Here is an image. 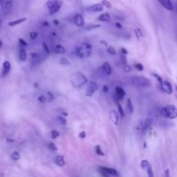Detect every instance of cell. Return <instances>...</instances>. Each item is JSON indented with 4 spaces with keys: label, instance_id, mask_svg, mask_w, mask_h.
<instances>
[{
    "label": "cell",
    "instance_id": "cell-34",
    "mask_svg": "<svg viewBox=\"0 0 177 177\" xmlns=\"http://www.w3.org/2000/svg\"><path fill=\"white\" fill-rule=\"evenodd\" d=\"M134 67L136 69H137V70L140 71H143V70H144V66H143V64H140V63H136V64H135Z\"/></svg>",
    "mask_w": 177,
    "mask_h": 177
},
{
    "label": "cell",
    "instance_id": "cell-52",
    "mask_svg": "<svg viewBox=\"0 0 177 177\" xmlns=\"http://www.w3.org/2000/svg\"><path fill=\"white\" fill-rule=\"evenodd\" d=\"M43 24H44V26H49V23L47 22V21H44V23H43Z\"/></svg>",
    "mask_w": 177,
    "mask_h": 177
},
{
    "label": "cell",
    "instance_id": "cell-36",
    "mask_svg": "<svg viewBox=\"0 0 177 177\" xmlns=\"http://www.w3.org/2000/svg\"><path fill=\"white\" fill-rule=\"evenodd\" d=\"M57 120L59 121L60 123L61 124H63V125H66V123H67V121H66V119L64 118V117H63V116L57 117Z\"/></svg>",
    "mask_w": 177,
    "mask_h": 177
},
{
    "label": "cell",
    "instance_id": "cell-46",
    "mask_svg": "<svg viewBox=\"0 0 177 177\" xmlns=\"http://www.w3.org/2000/svg\"><path fill=\"white\" fill-rule=\"evenodd\" d=\"M102 91H103L104 93H107L109 91V87L107 85H104L103 87H102Z\"/></svg>",
    "mask_w": 177,
    "mask_h": 177
},
{
    "label": "cell",
    "instance_id": "cell-10",
    "mask_svg": "<svg viewBox=\"0 0 177 177\" xmlns=\"http://www.w3.org/2000/svg\"><path fill=\"white\" fill-rule=\"evenodd\" d=\"M103 10L104 6L101 3L94 4V5L87 7L86 9V11L88 13H100V12L103 11Z\"/></svg>",
    "mask_w": 177,
    "mask_h": 177
},
{
    "label": "cell",
    "instance_id": "cell-43",
    "mask_svg": "<svg viewBox=\"0 0 177 177\" xmlns=\"http://www.w3.org/2000/svg\"><path fill=\"white\" fill-rule=\"evenodd\" d=\"M19 42H20V44H21V46L24 47L28 46V43L26 42L24 40L22 39V38H20V39H19Z\"/></svg>",
    "mask_w": 177,
    "mask_h": 177
},
{
    "label": "cell",
    "instance_id": "cell-25",
    "mask_svg": "<svg viewBox=\"0 0 177 177\" xmlns=\"http://www.w3.org/2000/svg\"><path fill=\"white\" fill-rule=\"evenodd\" d=\"M127 107L129 113H130V114H133V112H134V105H133L132 102H131V100L130 98L127 99Z\"/></svg>",
    "mask_w": 177,
    "mask_h": 177
},
{
    "label": "cell",
    "instance_id": "cell-23",
    "mask_svg": "<svg viewBox=\"0 0 177 177\" xmlns=\"http://www.w3.org/2000/svg\"><path fill=\"white\" fill-rule=\"evenodd\" d=\"M56 163L60 167H63L65 165V161H64V159L63 156H57L56 158Z\"/></svg>",
    "mask_w": 177,
    "mask_h": 177
},
{
    "label": "cell",
    "instance_id": "cell-26",
    "mask_svg": "<svg viewBox=\"0 0 177 177\" xmlns=\"http://www.w3.org/2000/svg\"><path fill=\"white\" fill-rule=\"evenodd\" d=\"M101 27V26L100 24H89L87 26L85 27V30L87 31H90L96 29V28H98Z\"/></svg>",
    "mask_w": 177,
    "mask_h": 177
},
{
    "label": "cell",
    "instance_id": "cell-38",
    "mask_svg": "<svg viewBox=\"0 0 177 177\" xmlns=\"http://www.w3.org/2000/svg\"><path fill=\"white\" fill-rule=\"evenodd\" d=\"M121 57L122 63H123L124 65H126V64H127V57H126L125 55L121 53Z\"/></svg>",
    "mask_w": 177,
    "mask_h": 177
},
{
    "label": "cell",
    "instance_id": "cell-14",
    "mask_svg": "<svg viewBox=\"0 0 177 177\" xmlns=\"http://www.w3.org/2000/svg\"><path fill=\"white\" fill-rule=\"evenodd\" d=\"M11 69V65L10 62L8 60H4L3 64H2V76L5 77L6 76L8 75L10 72Z\"/></svg>",
    "mask_w": 177,
    "mask_h": 177
},
{
    "label": "cell",
    "instance_id": "cell-28",
    "mask_svg": "<svg viewBox=\"0 0 177 177\" xmlns=\"http://www.w3.org/2000/svg\"><path fill=\"white\" fill-rule=\"evenodd\" d=\"M60 63L62 65H64V66L71 65L70 61H69L67 58H65V57H63V58H61L60 60Z\"/></svg>",
    "mask_w": 177,
    "mask_h": 177
},
{
    "label": "cell",
    "instance_id": "cell-35",
    "mask_svg": "<svg viewBox=\"0 0 177 177\" xmlns=\"http://www.w3.org/2000/svg\"><path fill=\"white\" fill-rule=\"evenodd\" d=\"M38 37V33L36 31H33L30 33V38L31 40H35Z\"/></svg>",
    "mask_w": 177,
    "mask_h": 177
},
{
    "label": "cell",
    "instance_id": "cell-31",
    "mask_svg": "<svg viewBox=\"0 0 177 177\" xmlns=\"http://www.w3.org/2000/svg\"><path fill=\"white\" fill-rule=\"evenodd\" d=\"M95 152H96V154L98 155H100V156H104L105 155V153L102 151L101 150V147H100V145H97L96 147L95 148Z\"/></svg>",
    "mask_w": 177,
    "mask_h": 177
},
{
    "label": "cell",
    "instance_id": "cell-49",
    "mask_svg": "<svg viewBox=\"0 0 177 177\" xmlns=\"http://www.w3.org/2000/svg\"><path fill=\"white\" fill-rule=\"evenodd\" d=\"M115 25H116V27L118 28V29H121L122 27H123V26H122V25H121V24L119 23V22H116Z\"/></svg>",
    "mask_w": 177,
    "mask_h": 177
},
{
    "label": "cell",
    "instance_id": "cell-20",
    "mask_svg": "<svg viewBox=\"0 0 177 177\" xmlns=\"http://www.w3.org/2000/svg\"><path fill=\"white\" fill-rule=\"evenodd\" d=\"M97 20L100 21H103V22H107V21H109L111 20V17L108 13H104L100 15L97 18Z\"/></svg>",
    "mask_w": 177,
    "mask_h": 177
},
{
    "label": "cell",
    "instance_id": "cell-29",
    "mask_svg": "<svg viewBox=\"0 0 177 177\" xmlns=\"http://www.w3.org/2000/svg\"><path fill=\"white\" fill-rule=\"evenodd\" d=\"M38 101L40 102H49V98H48L47 95H41L37 98Z\"/></svg>",
    "mask_w": 177,
    "mask_h": 177
},
{
    "label": "cell",
    "instance_id": "cell-27",
    "mask_svg": "<svg viewBox=\"0 0 177 177\" xmlns=\"http://www.w3.org/2000/svg\"><path fill=\"white\" fill-rule=\"evenodd\" d=\"M11 159L13 160V161H18V160H20V153H19L18 152H14L13 154H11Z\"/></svg>",
    "mask_w": 177,
    "mask_h": 177
},
{
    "label": "cell",
    "instance_id": "cell-48",
    "mask_svg": "<svg viewBox=\"0 0 177 177\" xmlns=\"http://www.w3.org/2000/svg\"><path fill=\"white\" fill-rule=\"evenodd\" d=\"M164 177H169V169H166L164 173Z\"/></svg>",
    "mask_w": 177,
    "mask_h": 177
},
{
    "label": "cell",
    "instance_id": "cell-30",
    "mask_svg": "<svg viewBox=\"0 0 177 177\" xmlns=\"http://www.w3.org/2000/svg\"><path fill=\"white\" fill-rule=\"evenodd\" d=\"M117 106H118V110L119 114H120L122 118H123V117L125 116V112H124L123 107H122L121 105L119 103V102H117Z\"/></svg>",
    "mask_w": 177,
    "mask_h": 177
},
{
    "label": "cell",
    "instance_id": "cell-8",
    "mask_svg": "<svg viewBox=\"0 0 177 177\" xmlns=\"http://www.w3.org/2000/svg\"><path fill=\"white\" fill-rule=\"evenodd\" d=\"M140 166L142 167L143 169H144V170H145L146 172H147L148 177H154L152 167L150 163L148 162L147 160H143L140 163Z\"/></svg>",
    "mask_w": 177,
    "mask_h": 177
},
{
    "label": "cell",
    "instance_id": "cell-22",
    "mask_svg": "<svg viewBox=\"0 0 177 177\" xmlns=\"http://www.w3.org/2000/svg\"><path fill=\"white\" fill-rule=\"evenodd\" d=\"M54 53L56 54H64L65 53V49L61 44H57L54 49Z\"/></svg>",
    "mask_w": 177,
    "mask_h": 177
},
{
    "label": "cell",
    "instance_id": "cell-5",
    "mask_svg": "<svg viewBox=\"0 0 177 177\" xmlns=\"http://www.w3.org/2000/svg\"><path fill=\"white\" fill-rule=\"evenodd\" d=\"M63 0H48L46 2L49 13L51 15H53L60 10L63 6Z\"/></svg>",
    "mask_w": 177,
    "mask_h": 177
},
{
    "label": "cell",
    "instance_id": "cell-45",
    "mask_svg": "<svg viewBox=\"0 0 177 177\" xmlns=\"http://www.w3.org/2000/svg\"><path fill=\"white\" fill-rule=\"evenodd\" d=\"M121 53L127 56V55L128 54V51L127 49H125V48H122V49H121Z\"/></svg>",
    "mask_w": 177,
    "mask_h": 177
},
{
    "label": "cell",
    "instance_id": "cell-13",
    "mask_svg": "<svg viewBox=\"0 0 177 177\" xmlns=\"http://www.w3.org/2000/svg\"><path fill=\"white\" fill-rule=\"evenodd\" d=\"M73 22L78 27H82L85 26V19L82 15L80 13L76 14L73 17Z\"/></svg>",
    "mask_w": 177,
    "mask_h": 177
},
{
    "label": "cell",
    "instance_id": "cell-51",
    "mask_svg": "<svg viewBox=\"0 0 177 177\" xmlns=\"http://www.w3.org/2000/svg\"><path fill=\"white\" fill-rule=\"evenodd\" d=\"M53 23H54L56 25H58V24H59V21H57V20H56L53 21Z\"/></svg>",
    "mask_w": 177,
    "mask_h": 177
},
{
    "label": "cell",
    "instance_id": "cell-47",
    "mask_svg": "<svg viewBox=\"0 0 177 177\" xmlns=\"http://www.w3.org/2000/svg\"><path fill=\"white\" fill-rule=\"evenodd\" d=\"M79 137H80V138H85L86 137L85 131H82V132H80V134H79Z\"/></svg>",
    "mask_w": 177,
    "mask_h": 177
},
{
    "label": "cell",
    "instance_id": "cell-40",
    "mask_svg": "<svg viewBox=\"0 0 177 177\" xmlns=\"http://www.w3.org/2000/svg\"><path fill=\"white\" fill-rule=\"evenodd\" d=\"M123 71H124V72L126 73H130V71H131V66L127 65V64H126V65H124V66H123Z\"/></svg>",
    "mask_w": 177,
    "mask_h": 177
},
{
    "label": "cell",
    "instance_id": "cell-11",
    "mask_svg": "<svg viewBox=\"0 0 177 177\" xmlns=\"http://www.w3.org/2000/svg\"><path fill=\"white\" fill-rule=\"evenodd\" d=\"M160 87H161L162 92L166 93L167 94H171L172 93V91H173L171 83L168 82V81H163V82L160 84Z\"/></svg>",
    "mask_w": 177,
    "mask_h": 177
},
{
    "label": "cell",
    "instance_id": "cell-3",
    "mask_svg": "<svg viewBox=\"0 0 177 177\" xmlns=\"http://www.w3.org/2000/svg\"><path fill=\"white\" fill-rule=\"evenodd\" d=\"M131 82L134 87L142 88H149L152 85L151 80L150 79L140 76H134L131 77Z\"/></svg>",
    "mask_w": 177,
    "mask_h": 177
},
{
    "label": "cell",
    "instance_id": "cell-2",
    "mask_svg": "<svg viewBox=\"0 0 177 177\" xmlns=\"http://www.w3.org/2000/svg\"><path fill=\"white\" fill-rule=\"evenodd\" d=\"M70 81L74 88H79L87 82V78L80 71H76L70 76Z\"/></svg>",
    "mask_w": 177,
    "mask_h": 177
},
{
    "label": "cell",
    "instance_id": "cell-7",
    "mask_svg": "<svg viewBox=\"0 0 177 177\" xmlns=\"http://www.w3.org/2000/svg\"><path fill=\"white\" fill-rule=\"evenodd\" d=\"M13 6V0H1V8L4 13L8 14L11 11Z\"/></svg>",
    "mask_w": 177,
    "mask_h": 177
},
{
    "label": "cell",
    "instance_id": "cell-15",
    "mask_svg": "<svg viewBox=\"0 0 177 177\" xmlns=\"http://www.w3.org/2000/svg\"><path fill=\"white\" fill-rule=\"evenodd\" d=\"M161 5L164 7L167 11H173V5H172L171 0H157Z\"/></svg>",
    "mask_w": 177,
    "mask_h": 177
},
{
    "label": "cell",
    "instance_id": "cell-50",
    "mask_svg": "<svg viewBox=\"0 0 177 177\" xmlns=\"http://www.w3.org/2000/svg\"><path fill=\"white\" fill-rule=\"evenodd\" d=\"M100 44H103L104 46L106 47H108V44H107V43L106 42H105V41H103V40H101V41H100Z\"/></svg>",
    "mask_w": 177,
    "mask_h": 177
},
{
    "label": "cell",
    "instance_id": "cell-16",
    "mask_svg": "<svg viewBox=\"0 0 177 177\" xmlns=\"http://www.w3.org/2000/svg\"><path fill=\"white\" fill-rule=\"evenodd\" d=\"M19 58L21 61H26V58H27V53H26V51L24 47L21 46L20 48H19Z\"/></svg>",
    "mask_w": 177,
    "mask_h": 177
},
{
    "label": "cell",
    "instance_id": "cell-9",
    "mask_svg": "<svg viewBox=\"0 0 177 177\" xmlns=\"http://www.w3.org/2000/svg\"><path fill=\"white\" fill-rule=\"evenodd\" d=\"M99 71L100 73L102 74V75L106 76H109L111 75L112 73V69L110 66V64L107 62H105L103 64H102L101 66L99 68Z\"/></svg>",
    "mask_w": 177,
    "mask_h": 177
},
{
    "label": "cell",
    "instance_id": "cell-41",
    "mask_svg": "<svg viewBox=\"0 0 177 177\" xmlns=\"http://www.w3.org/2000/svg\"><path fill=\"white\" fill-rule=\"evenodd\" d=\"M59 136H60V134L58 131H57L56 130H53L51 131V137L53 138V139H56V138L58 137Z\"/></svg>",
    "mask_w": 177,
    "mask_h": 177
},
{
    "label": "cell",
    "instance_id": "cell-19",
    "mask_svg": "<svg viewBox=\"0 0 177 177\" xmlns=\"http://www.w3.org/2000/svg\"><path fill=\"white\" fill-rule=\"evenodd\" d=\"M100 168H102V169H103V170L107 172V173L109 174V175H111V176H119L118 172H117L116 169H114L113 168H109V167H105V166H101L100 167Z\"/></svg>",
    "mask_w": 177,
    "mask_h": 177
},
{
    "label": "cell",
    "instance_id": "cell-39",
    "mask_svg": "<svg viewBox=\"0 0 177 177\" xmlns=\"http://www.w3.org/2000/svg\"><path fill=\"white\" fill-rule=\"evenodd\" d=\"M99 172L100 173V174H101V176L102 177H109V174L107 173V172L103 170V169H102V168H100V167H99Z\"/></svg>",
    "mask_w": 177,
    "mask_h": 177
},
{
    "label": "cell",
    "instance_id": "cell-37",
    "mask_svg": "<svg viewBox=\"0 0 177 177\" xmlns=\"http://www.w3.org/2000/svg\"><path fill=\"white\" fill-rule=\"evenodd\" d=\"M48 147H49L50 150H53V151H57V146L56 145H55L54 143H49V144L48 145Z\"/></svg>",
    "mask_w": 177,
    "mask_h": 177
},
{
    "label": "cell",
    "instance_id": "cell-12",
    "mask_svg": "<svg viewBox=\"0 0 177 177\" xmlns=\"http://www.w3.org/2000/svg\"><path fill=\"white\" fill-rule=\"evenodd\" d=\"M126 93L125 91L123 89V88L121 87H116V88H115V94H114V97L116 100H122L124 97L125 96Z\"/></svg>",
    "mask_w": 177,
    "mask_h": 177
},
{
    "label": "cell",
    "instance_id": "cell-17",
    "mask_svg": "<svg viewBox=\"0 0 177 177\" xmlns=\"http://www.w3.org/2000/svg\"><path fill=\"white\" fill-rule=\"evenodd\" d=\"M153 121L151 118H147L146 120L143 122V124L142 125V127H141V131L142 132L145 133L146 131H147L148 129H149L151 125H152Z\"/></svg>",
    "mask_w": 177,
    "mask_h": 177
},
{
    "label": "cell",
    "instance_id": "cell-1",
    "mask_svg": "<svg viewBox=\"0 0 177 177\" xmlns=\"http://www.w3.org/2000/svg\"><path fill=\"white\" fill-rule=\"evenodd\" d=\"M92 53V46L88 42L81 43L74 49V54L79 58H88Z\"/></svg>",
    "mask_w": 177,
    "mask_h": 177
},
{
    "label": "cell",
    "instance_id": "cell-24",
    "mask_svg": "<svg viewBox=\"0 0 177 177\" xmlns=\"http://www.w3.org/2000/svg\"><path fill=\"white\" fill-rule=\"evenodd\" d=\"M42 49H43V53H44V57H48L50 55V51L49 49V47L47 44L46 42H43L42 43Z\"/></svg>",
    "mask_w": 177,
    "mask_h": 177
},
{
    "label": "cell",
    "instance_id": "cell-44",
    "mask_svg": "<svg viewBox=\"0 0 177 177\" xmlns=\"http://www.w3.org/2000/svg\"><path fill=\"white\" fill-rule=\"evenodd\" d=\"M135 33H136V37H137L138 39H139L140 37H142V33H141L140 30V29H136L135 31Z\"/></svg>",
    "mask_w": 177,
    "mask_h": 177
},
{
    "label": "cell",
    "instance_id": "cell-18",
    "mask_svg": "<svg viewBox=\"0 0 177 177\" xmlns=\"http://www.w3.org/2000/svg\"><path fill=\"white\" fill-rule=\"evenodd\" d=\"M27 20V18H21L20 19H18V20H15L14 21H9L8 23V25L11 27H14V26H16L18 25H20L21 24H22Z\"/></svg>",
    "mask_w": 177,
    "mask_h": 177
},
{
    "label": "cell",
    "instance_id": "cell-33",
    "mask_svg": "<svg viewBox=\"0 0 177 177\" xmlns=\"http://www.w3.org/2000/svg\"><path fill=\"white\" fill-rule=\"evenodd\" d=\"M107 52L109 53V54L112 55V56H115V55L116 54V50H115L114 48L113 47H109L107 48Z\"/></svg>",
    "mask_w": 177,
    "mask_h": 177
},
{
    "label": "cell",
    "instance_id": "cell-53",
    "mask_svg": "<svg viewBox=\"0 0 177 177\" xmlns=\"http://www.w3.org/2000/svg\"><path fill=\"white\" fill-rule=\"evenodd\" d=\"M176 92H177V86H176Z\"/></svg>",
    "mask_w": 177,
    "mask_h": 177
},
{
    "label": "cell",
    "instance_id": "cell-42",
    "mask_svg": "<svg viewBox=\"0 0 177 177\" xmlns=\"http://www.w3.org/2000/svg\"><path fill=\"white\" fill-rule=\"evenodd\" d=\"M153 76H154V77L156 79L158 82H159V84H161L163 81L161 76H160L159 75H158V74H156V73H153Z\"/></svg>",
    "mask_w": 177,
    "mask_h": 177
},
{
    "label": "cell",
    "instance_id": "cell-32",
    "mask_svg": "<svg viewBox=\"0 0 177 177\" xmlns=\"http://www.w3.org/2000/svg\"><path fill=\"white\" fill-rule=\"evenodd\" d=\"M101 4L104 6V7L107 8H111V4L107 0H102Z\"/></svg>",
    "mask_w": 177,
    "mask_h": 177
},
{
    "label": "cell",
    "instance_id": "cell-6",
    "mask_svg": "<svg viewBox=\"0 0 177 177\" xmlns=\"http://www.w3.org/2000/svg\"><path fill=\"white\" fill-rule=\"evenodd\" d=\"M98 88V85L94 81H90L86 89L85 94L87 97H92Z\"/></svg>",
    "mask_w": 177,
    "mask_h": 177
},
{
    "label": "cell",
    "instance_id": "cell-4",
    "mask_svg": "<svg viewBox=\"0 0 177 177\" xmlns=\"http://www.w3.org/2000/svg\"><path fill=\"white\" fill-rule=\"evenodd\" d=\"M160 114L164 118L175 119L177 118V108L174 105H167L160 110Z\"/></svg>",
    "mask_w": 177,
    "mask_h": 177
},
{
    "label": "cell",
    "instance_id": "cell-21",
    "mask_svg": "<svg viewBox=\"0 0 177 177\" xmlns=\"http://www.w3.org/2000/svg\"><path fill=\"white\" fill-rule=\"evenodd\" d=\"M110 118H111V121L113 122L114 125H118V116L117 112L115 110H111L110 112Z\"/></svg>",
    "mask_w": 177,
    "mask_h": 177
}]
</instances>
